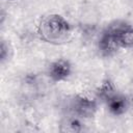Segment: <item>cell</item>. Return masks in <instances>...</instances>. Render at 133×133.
<instances>
[{
    "label": "cell",
    "instance_id": "5",
    "mask_svg": "<svg viewBox=\"0 0 133 133\" xmlns=\"http://www.w3.org/2000/svg\"><path fill=\"white\" fill-rule=\"evenodd\" d=\"M99 23H100V15L96 8L86 7L81 10L78 25L83 34L85 35L94 34L98 29Z\"/></svg>",
    "mask_w": 133,
    "mask_h": 133
},
{
    "label": "cell",
    "instance_id": "12",
    "mask_svg": "<svg viewBox=\"0 0 133 133\" xmlns=\"http://www.w3.org/2000/svg\"><path fill=\"white\" fill-rule=\"evenodd\" d=\"M8 1H14V0H8Z\"/></svg>",
    "mask_w": 133,
    "mask_h": 133
},
{
    "label": "cell",
    "instance_id": "7",
    "mask_svg": "<svg viewBox=\"0 0 133 133\" xmlns=\"http://www.w3.org/2000/svg\"><path fill=\"white\" fill-rule=\"evenodd\" d=\"M117 92H118L117 88H116L115 84L113 83V81L109 77H106L102 80L100 85L97 87V89L95 91V95H96V97L98 98V100L100 102L106 104Z\"/></svg>",
    "mask_w": 133,
    "mask_h": 133
},
{
    "label": "cell",
    "instance_id": "4",
    "mask_svg": "<svg viewBox=\"0 0 133 133\" xmlns=\"http://www.w3.org/2000/svg\"><path fill=\"white\" fill-rule=\"evenodd\" d=\"M73 72V65L65 58H58L52 61L47 69V77L52 82H60L66 80Z\"/></svg>",
    "mask_w": 133,
    "mask_h": 133
},
{
    "label": "cell",
    "instance_id": "10",
    "mask_svg": "<svg viewBox=\"0 0 133 133\" xmlns=\"http://www.w3.org/2000/svg\"><path fill=\"white\" fill-rule=\"evenodd\" d=\"M14 50L9 42L5 39H1V45H0V61L1 63H4L5 61L9 60L12 56Z\"/></svg>",
    "mask_w": 133,
    "mask_h": 133
},
{
    "label": "cell",
    "instance_id": "3",
    "mask_svg": "<svg viewBox=\"0 0 133 133\" xmlns=\"http://www.w3.org/2000/svg\"><path fill=\"white\" fill-rule=\"evenodd\" d=\"M105 29L117 37L122 49L133 48V25L131 23L125 20H114Z\"/></svg>",
    "mask_w": 133,
    "mask_h": 133
},
{
    "label": "cell",
    "instance_id": "11",
    "mask_svg": "<svg viewBox=\"0 0 133 133\" xmlns=\"http://www.w3.org/2000/svg\"><path fill=\"white\" fill-rule=\"evenodd\" d=\"M132 105H133V98H132Z\"/></svg>",
    "mask_w": 133,
    "mask_h": 133
},
{
    "label": "cell",
    "instance_id": "8",
    "mask_svg": "<svg viewBox=\"0 0 133 133\" xmlns=\"http://www.w3.org/2000/svg\"><path fill=\"white\" fill-rule=\"evenodd\" d=\"M59 132L62 133H78L83 130L82 118L70 112V114L63 116L59 123Z\"/></svg>",
    "mask_w": 133,
    "mask_h": 133
},
{
    "label": "cell",
    "instance_id": "6",
    "mask_svg": "<svg viewBox=\"0 0 133 133\" xmlns=\"http://www.w3.org/2000/svg\"><path fill=\"white\" fill-rule=\"evenodd\" d=\"M121 49L122 47L117 37L104 28L98 39V50L100 54L104 57H111L115 55Z\"/></svg>",
    "mask_w": 133,
    "mask_h": 133
},
{
    "label": "cell",
    "instance_id": "9",
    "mask_svg": "<svg viewBox=\"0 0 133 133\" xmlns=\"http://www.w3.org/2000/svg\"><path fill=\"white\" fill-rule=\"evenodd\" d=\"M106 106H107L108 111L112 115L119 116L127 112L129 108V100L126 96L117 92L113 98H111L106 103Z\"/></svg>",
    "mask_w": 133,
    "mask_h": 133
},
{
    "label": "cell",
    "instance_id": "1",
    "mask_svg": "<svg viewBox=\"0 0 133 133\" xmlns=\"http://www.w3.org/2000/svg\"><path fill=\"white\" fill-rule=\"evenodd\" d=\"M36 33L42 42L59 46L72 38L73 27L70 22L58 14H49L41 18Z\"/></svg>",
    "mask_w": 133,
    "mask_h": 133
},
{
    "label": "cell",
    "instance_id": "2",
    "mask_svg": "<svg viewBox=\"0 0 133 133\" xmlns=\"http://www.w3.org/2000/svg\"><path fill=\"white\" fill-rule=\"evenodd\" d=\"M99 102L95 94H78L74 96L70 102V112L82 119L91 118L98 110Z\"/></svg>",
    "mask_w": 133,
    "mask_h": 133
}]
</instances>
